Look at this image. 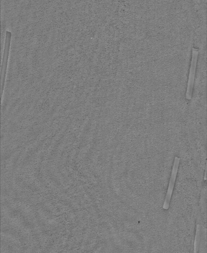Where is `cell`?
<instances>
[{"instance_id": "obj_3", "label": "cell", "mask_w": 207, "mask_h": 253, "mask_svg": "<svg viewBox=\"0 0 207 253\" xmlns=\"http://www.w3.org/2000/svg\"><path fill=\"white\" fill-rule=\"evenodd\" d=\"M201 225L197 224L194 244V253H197L199 250L200 241L201 238Z\"/></svg>"}, {"instance_id": "obj_1", "label": "cell", "mask_w": 207, "mask_h": 253, "mask_svg": "<svg viewBox=\"0 0 207 253\" xmlns=\"http://www.w3.org/2000/svg\"><path fill=\"white\" fill-rule=\"evenodd\" d=\"M198 50L195 48L192 49V59L189 69L187 87L186 91V99L190 100L192 98L195 76L196 71Z\"/></svg>"}, {"instance_id": "obj_2", "label": "cell", "mask_w": 207, "mask_h": 253, "mask_svg": "<svg viewBox=\"0 0 207 253\" xmlns=\"http://www.w3.org/2000/svg\"><path fill=\"white\" fill-rule=\"evenodd\" d=\"M179 162L180 158L177 157H175L174 160V163L169 181L168 187L165 197L164 203L163 206V208L166 210H168L169 208L173 189L177 173Z\"/></svg>"}]
</instances>
